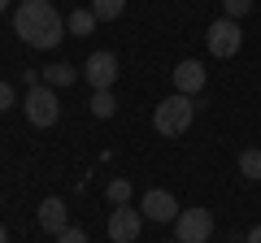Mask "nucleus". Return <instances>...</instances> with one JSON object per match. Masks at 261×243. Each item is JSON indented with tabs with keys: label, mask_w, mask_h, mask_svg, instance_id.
Here are the masks:
<instances>
[{
	"label": "nucleus",
	"mask_w": 261,
	"mask_h": 243,
	"mask_svg": "<svg viewBox=\"0 0 261 243\" xmlns=\"http://www.w3.org/2000/svg\"><path fill=\"white\" fill-rule=\"evenodd\" d=\"M244 243H261V226H252V230H248V239H244Z\"/></svg>",
	"instance_id": "nucleus-20"
},
{
	"label": "nucleus",
	"mask_w": 261,
	"mask_h": 243,
	"mask_svg": "<svg viewBox=\"0 0 261 243\" xmlns=\"http://www.w3.org/2000/svg\"><path fill=\"white\" fill-rule=\"evenodd\" d=\"M0 243H9V234H5V226H0Z\"/></svg>",
	"instance_id": "nucleus-21"
},
{
	"label": "nucleus",
	"mask_w": 261,
	"mask_h": 243,
	"mask_svg": "<svg viewBox=\"0 0 261 243\" xmlns=\"http://www.w3.org/2000/svg\"><path fill=\"white\" fill-rule=\"evenodd\" d=\"M39 226H44L48 234H61L65 226H70V217H65V204L57 196H48L44 204H39Z\"/></svg>",
	"instance_id": "nucleus-10"
},
{
	"label": "nucleus",
	"mask_w": 261,
	"mask_h": 243,
	"mask_svg": "<svg viewBox=\"0 0 261 243\" xmlns=\"http://www.w3.org/2000/svg\"><path fill=\"white\" fill-rule=\"evenodd\" d=\"M222 9H226V18L235 22V18H244V13L252 9V0H222Z\"/></svg>",
	"instance_id": "nucleus-17"
},
{
	"label": "nucleus",
	"mask_w": 261,
	"mask_h": 243,
	"mask_svg": "<svg viewBox=\"0 0 261 243\" xmlns=\"http://www.w3.org/2000/svg\"><path fill=\"white\" fill-rule=\"evenodd\" d=\"M57 243H87V234H83V230H74V226H65V230L57 234Z\"/></svg>",
	"instance_id": "nucleus-18"
},
{
	"label": "nucleus",
	"mask_w": 261,
	"mask_h": 243,
	"mask_svg": "<svg viewBox=\"0 0 261 243\" xmlns=\"http://www.w3.org/2000/svg\"><path fill=\"white\" fill-rule=\"evenodd\" d=\"M196 117V104L192 96H166V100L157 104V113H152V126H157V135H170V139H178V135H187V126H192Z\"/></svg>",
	"instance_id": "nucleus-2"
},
{
	"label": "nucleus",
	"mask_w": 261,
	"mask_h": 243,
	"mask_svg": "<svg viewBox=\"0 0 261 243\" xmlns=\"http://www.w3.org/2000/svg\"><path fill=\"white\" fill-rule=\"evenodd\" d=\"M122 9H126V0H92V13H96V22H113Z\"/></svg>",
	"instance_id": "nucleus-13"
},
{
	"label": "nucleus",
	"mask_w": 261,
	"mask_h": 243,
	"mask_svg": "<svg viewBox=\"0 0 261 243\" xmlns=\"http://www.w3.org/2000/svg\"><path fill=\"white\" fill-rule=\"evenodd\" d=\"M83 78L92 83V92H113V78H118V56L113 52H92L83 66Z\"/></svg>",
	"instance_id": "nucleus-5"
},
{
	"label": "nucleus",
	"mask_w": 261,
	"mask_h": 243,
	"mask_svg": "<svg viewBox=\"0 0 261 243\" xmlns=\"http://www.w3.org/2000/svg\"><path fill=\"white\" fill-rule=\"evenodd\" d=\"M240 174H248V178H257V183H261V148L240 152Z\"/></svg>",
	"instance_id": "nucleus-14"
},
{
	"label": "nucleus",
	"mask_w": 261,
	"mask_h": 243,
	"mask_svg": "<svg viewBox=\"0 0 261 243\" xmlns=\"http://www.w3.org/2000/svg\"><path fill=\"white\" fill-rule=\"evenodd\" d=\"M140 230H144V213L140 208H113V217H109V243H135L140 239Z\"/></svg>",
	"instance_id": "nucleus-7"
},
{
	"label": "nucleus",
	"mask_w": 261,
	"mask_h": 243,
	"mask_svg": "<svg viewBox=\"0 0 261 243\" xmlns=\"http://www.w3.org/2000/svg\"><path fill=\"white\" fill-rule=\"evenodd\" d=\"M148 222H174L178 217V200L170 196V191H161V187H152L148 196H144V208H140Z\"/></svg>",
	"instance_id": "nucleus-8"
},
{
	"label": "nucleus",
	"mask_w": 261,
	"mask_h": 243,
	"mask_svg": "<svg viewBox=\"0 0 261 243\" xmlns=\"http://www.w3.org/2000/svg\"><path fill=\"white\" fill-rule=\"evenodd\" d=\"M109 204L113 208L130 204V183H126V178H113V183H109Z\"/></svg>",
	"instance_id": "nucleus-16"
},
{
	"label": "nucleus",
	"mask_w": 261,
	"mask_h": 243,
	"mask_svg": "<svg viewBox=\"0 0 261 243\" xmlns=\"http://www.w3.org/2000/svg\"><path fill=\"white\" fill-rule=\"evenodd\" d=\"M79 74H83V70H74V66H65V61H57V66L44 70V87H70V83H79Z\"/></svg>",
	"instance_id": "nucleus-11"
},
{
	"label": "nucleus",
	"mask_w": 261,
	"mask_h": 243,
	"mask_svg": "<svg viewBox=\"0 0 261 243\" xmlns=\"http://www.w3.org/2000/svg\"><path fill=\"white\" fill-rule=\"evenodd\" d=\"M9 104H18V96H13V87H9V83H0V113L9 109Z\"/></svg>",
	"instance_id": "nucleus-19"
},
{
	"label": "nucleus",
	"mask_w": 261,
	"mask_h": 243,
	"mask_svg": "<svg viewBox=\"0 0 261 243\" xmlns=\"http://www.w3.org/2000/svg\"><path fill=\"white\" fill-rule=\"evenodd\" d=\"M5 9H9V0H0V13H5Z\"/></svg>",
	"instance_id": "nucleus-22"
},
{
	"label": "nucleus",
	"mask_w": 261,
	"mask_h": 243,
	"mask_svg": "<svg viewBox=\"0 0 261 243\" xmlns=\"http://www.w3.org/2000/svg\"><path fill=\"white\" fill-rule=\"evenodd\" d=\"M92 26H96L92 9H74L70 18H65V31H70V35H92Z\"/></svg>",
	"instance_id": "nucleus-12"
},
{
	"label": "nucleus",
	"mask_w": 261,
	"mask_h": 243,
	"mask_svg": "<svg viewBox=\"0 0 261 243\" xmlns=\"http://www.w3.org/2000/svg\"><path fill=\"white\" fill-rule=\"evenodd\" d=\"M113 109H118L113 92H92V113L96 117H113Z\"/></svg>",
	"instance_id": "nucleus-15"
},
{
	"label": "nucleus",
	"mask_w": 261,
	"mask_h": 243,
	"mask_svg": "<svg viewBox=\"0 0 261 243\" xmlns=\"http://www.w3.org/2000/svg\"><path fill=\"white\" fill-rule=\"evenodd\" d=\"M214 239V213L209 208H183L174 217V243H209Z\"/></svg>",
	"instance_id": "nucleus-3"
},
{
	"label": "nucleus",
	"mask_w": 261,
	"mask_h": 243,
	"mask_svg": "<svg viewBox=\"0 0 261 243\" xmlns=\"http://www.w3.org/2000/svg\"><path fill=\"white\" fill-rule=\"evenodd\" d=\"M205 87V66L200 61H178L174 66V92L178 96H196Z\"/></svg>",
	"instance_id": "nucleus-9"
},
{
	"label": "nucleus",
	"mask_w": 261,
	"mask_h": 243,
	"mask_svg": "<svg viewBox=\"0 0 261 243\" xmlns=\"http://www.w3.org/2000/svg\"><path fill=\"white\" fill-rule=\"evenodd\" d=\"M22 104H27L31 126H53V122L61 117V100H57V92H53V87H44V83H39V87H31Z\"/></svg>",
	"instance_id": "nucleus-4"
},
{
	"label": "nucleus",
	"mask_w": 261,
	"mask_h": 243,
	"mask_svg": "<svg viewBox=\"0 0 261 243\" xmlns=\"http://www.w3.org/2000/svg\"><path fill=\"white\" fill-rule=\"evenodd\" d=\"M209 52L214 56H235L240 52V44H244V35H240V22H231V18H218L214 26H209Z\"/></svg>",
	"instance_id": "nucleus-6"
},
{
	"label": "nucleus",
	"mask_w": 261,
	"mask_h": 243,
	"mask_svg": "<svg viewBox=\"0 0 261 243\" xmlns=\"http://www.w3.org/2000/svg\"><path fill=\"white\" fill-rule=\"evenodd\" d=\"M13 31L31 48H57L65 35V18L53 9V0H22L13 9Z\"/></svg>",
	"instance_id": "nucleus-1"
}]
</instances>
